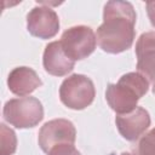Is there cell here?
<instances>
[{
    "mask_svg": "<svg viewBox=\"0 0 155 155\" xmlns=\"http://www.w3.org/2000/svg\"><path fill=\"white\" fill-rule=\"evenodd\" d=\"M4 119L17 128L35 127L44 119V108L35 97L13 98L5 103Z\"/></svg>",
    "mask_w": 155,
    "mask_h": 155,
    "instance_id": "cell-3",
    "label": "cell"
},
{
    "mask_svg": "<svg viewBox=\"0 0 155 155\" xmlns=\"http://www.w3.org/2000/svg\"><path fill=\"white\" fill-rule=\"evenodd\" d=\"M48 155H81V153L74 147V144H61L52 148Z\"/></svg>",
    "mask_w": 155,
    "mask_h": 155,
    "instance_id": "cell-14",
    "label": "cell"
},
{
    "mask_svg": "<svg viewBox=\"0 0 155 155\" xmlns=\"http://www.w3.org/2000/svg\"><path fill=\"white\" fill-rule=\"evenodd\" d=\"M110 155H116V154H110ZM119 155H131V153H121V154H119Z\"/></svg>",
    "mask_w": 155,
    "mask_h": 155,
    "instance_id": "cell-16",
    "label": "cell"
},
{
    "mask_svg": "<svg viewBox=\"0 0 155 155\" xmlns=\"http://www.w3.org/2000/svg\"><path fill=\"white\" fill-rule=\"evenodd\" d=\"M153 93L155 94V84H154V86H153Z\"/></svg>",
    "mask_w": 155,
    "mask_h": 155,
    "instance_id": "cell-17",
    "label": "cell"
},
{
    "mask_svg": "<svg viewBox=\"0 0 155 155\" xmlns=\"http://www.w3.org/2000/svg\"><path fill=\"white\" fill-rule=\"evenodd\" d=\"M96 90L92 80L82 74H73L63 80L59 87L61 102L74 110H82L92 104Z\"/></svg>",
    "mask_w": 155,
    "mask_h": 155,
    "instance_id": "cell-4",
    "label": "cell"
},
{
    "mask_svg": "<svg viewBox=\"0 0 155 155\" xmlns=\"http://www.w3.org/2000/svg\"><path fill=\"white\" fill-rule=\"evenodd\" d=\"M42 85L36 71L29 67L15 68L7 78V86L10 91L17 96H27L34 92Z\"/></svg>",
    "mask_w": 155,
    "mask_h": 155,
    "instance_id": "cell-11",
    "label": "cell"
},
{
    "mask_svg": "<svg viewBox=\"0 0 155 155\" xmlns=\"http://www.w3.org/2000/svg\"><path fill=\"white\" fill-rule=\"evenodd\" d=\"M145 6H147V12H148L150 23L153 27H155V1H148Z\"/></svg>",
    "mask_w": 155,
    "mask_h": 155,
    "instance_id": "cell-15",
    "label": "cell"
},
{
    "mask_svg": "<svg viewBox=\"0 0 155 155\" xmlns=\"http://www.w3.org/2000/svg\"><path fill=\"white\" fill-rule=\"evenodd\" d=\"M115 122L120 134L126 140L134 142L150 126V115L144 108L137 107L131 113L117 114Z\"/></svg>",
    "mask_w": 155,
    "mask_h": 155,
    "instance_id": "cell-8",
    "label": "cell"
},
{
    "mask_svg": "<svg viewBox=\"0 0 155 155\" xmlns=\"http://www.w3.org/2000/svg\"><path fill=\"white\" fill-rule=\"evenodd\" d=\"M131 155H155V128L139 138Z\"/></svg>",
    "mask_w": 155,
    "mask_h": 155,
    "instance_id": "cell-13",
    "label": "cell"
},
{
    "mask_svg": "<svg viewBox=\"0 0 155 155\" xmlns=\"http://www.w3.org/2000/svg\"><path fill=\"white\" fill-rule=\"evenodd\" d=\"M136 12L128 1H108L103 11V23L97 29V42L108 53L128 50L134 40Z\"/></svg>",
    "mask_w": 155,
    "mask_h": 155,
    "instance_id": "cell-1",
    "label": "cell"
},
{
    "mask_svg": "<svg viewBox=\"0 0 155 155\" xmlns=\"http://www.w3.org/2000/svg\"><path fill=\"white\" fill-rule=\"evenodd\" d=\"M76 130L71 121L67 119H54L47 121L39 131V145L42 151L48 153L61 144H74Z\"/></svg>",
    "mask_w": 155,
    "mask_h": 155,
    "instance_id": "cell-6",
    "label": "cell"
},
{
    "mask_svg": "<svg viewBox=\"0 0 155 155\" xmlns=\"http://www.w3.org/2000/svg\"><path fill=\"white\" fill-rule=\"evenodd\" d=\"M28 31L39 39H51L59 30L58 15L47 6H36L27 15Z\"/></svg>",
    "mask_w": 155,
    "mask_h": 155,
    "instance_id": "cell-7",
    "label": "cell"
},
{
    "mask_svg": "<svg viewBox=\"0 0 155 155\" xmlns=\"http://www.w3.org/2000/svg\"><path fill=\"white\" fill-rule=\"evenodd\" d=\"M137 70L155 84V31L143 33L136 44Z\"/></svg>",
    "mask_w": 155,
    "mask_h": 155,
    "instance_id": "cell-9",
    "label": "cell"
},
{
    "mask_svg": "<svg viewBox=\"0 0 155 155\" xmlns=\"http://www.w3.org/2000/svg\"><path fill=\"white\" fill-rule=\"evenodd\" d=\"M63 51L73 61L87 58L96 48L97 36L87 25H75L67 29L59 40Z\"/></svg>",
    "mask_w": 155,
    "mask_h": 155,
    "instance_id": "cell-5",
    "label": "cell"
},
{
    "mask_svg": "<svg viewBox=\"0 0 155 155\" xmlns=\"http://www.w3.org/2000/svg\"><path fill=\"white\" fill-rule=\"evenodd\" d=\"M149 81L139 73H127L116 84H109L105 99L117 114H127L137 108L138 101L148 92Z\"/></svg>",
    "mask_w": 155,
    "mask_h": 155,
    "instance_id": "cell-2",
    "label": "cell"
},
{
    "mask_svg": "<svg viewBox=\"0 0 155 155\" xmlns=\"http://www.w3.org/2000/svg\"><path fill=\"white\" fill-rule=\"evenodd\" d=\"M0 142L1 155H12L17 149V137L13 130L8 128L5 124L0 125Z\"/></svg>",
    "mask_w": 155,
    "mask_h": 155,
    "instance_id": "cell-12",
    "label": "cell"
},
{
    "mask_svg": "<svg viewBox=\"0 0 155 155\" xmlns=\"http://www.w3.org/2000/svg\"><path fill=\"white\" fill-rule=\"evenodd\" d=\"M42 64L48 74L53 76H64L74 69L75 61L65 54L59 41H52L45 47Z\"/></svg>",
    "mask_w": 155,
    "mask_h": 155,
    "instance_id": "cell-10",
    "label": "cell"
}]
</instances>
